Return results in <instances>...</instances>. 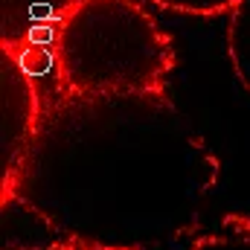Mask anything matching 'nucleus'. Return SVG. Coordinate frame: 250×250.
<instances>
[{"label": "nucleus", "mask_w": 250, "mask_h": 250, "mask_svg": "<svg viewBox=\"0 0 250 250\" xmlns=\"http://www.w3.org/2000/svg\"><path fill=\"white\" fill-rule=\"evenodd\" d=\"M82 0H0V47H53L62 21Z\"/></svg>", "instance_id": "4"}, {"label": "nucleus", "mask_w": 250, "mask_h": 250, "mask_svg": "<svg viewBox=\"0 0 250 250\" xmlns=\"http://www.w3.org/2000/svg\"><path fill=\"white\" fill-rule=\"evenodd\" d=\"M163 9H172V12H181V15H201V18H209V15H221V12H233V6L239 0H151Z\"/></svg>", "instance_id": "6"}, {"label": "nucleus", "mask_w": 250, "mask_h": 250, "mask_svg": "<svg viewBox=\"0 0 250 250\" xmlns=\"http://www.w3.org/2000/svg\"><path fill=\"white\" fill-rule=\"evenodd\" d=\"M56 93H166L175 44L137 0H82L53 44Z\"/></svg>", "instance_id": "2"}, {"label": "nucleus", "mask_w": 250, "mask_h": 250, "mask_svg": "<svg viewBox=\"0 0 250 250\" xmlns=\"http://www.w3.org/2000/svg\"><path fill=\"white\" fill-rule=\"evenodd\" d=\"M215 181V154L166 93H56L3 181V204L56 242L146 250L187 233Z\"/></svg>", "instance_id": "1"}, {"label": "nucleus", "mask_w": 250, "mask_h": 250, "mask_svg": "<svg viewBox=\"0 0 250 250\" xmlns=\"http://www.w3.org/2000/svg\"><path fill=\"white\" fill-rule=\"evenodd\" d=\"M227 59L236 79L250 93V0H239L227 21Z\"/></svg>", "instance_id": "5"}, {"label": "nucleus", "mask_w": 250, "mask_h": 250, "mask_svg": "<svg viewBox=\"0 0 250 250\" xmlns=\"http://www.w3.org/2000/svg\"><path fill=\"white\" fill-rule=\"evenodd\" d=\"M0 82H3V181H6L21 163L41 123L44 102L38 99L41 93L35 79L6 47H0Z\"/></svg>", "instance_id": "3"}]
</instances>
